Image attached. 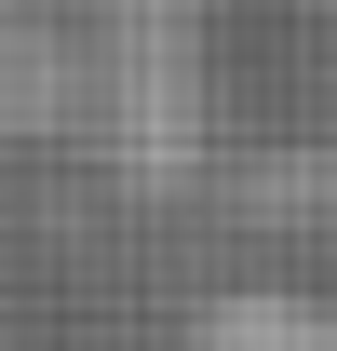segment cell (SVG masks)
I'll list each match as a JSON object with an SVG mask.
<instances>
[{
    "mask_svg": "<svg viewBox=\"0 0 337 351\" xmlns=\"http://www.w3.org/2000/svg\"><path fill=\"white\" fill-rule=\"evenodd\" d=\"M189 351H337V311H310V298H216Z\"/></svg>",
    "mask_w": 337,
    "mask_h": 351,
    "instance_id": "6da1fadb",
    "label": "cell"
}]
</instances>
